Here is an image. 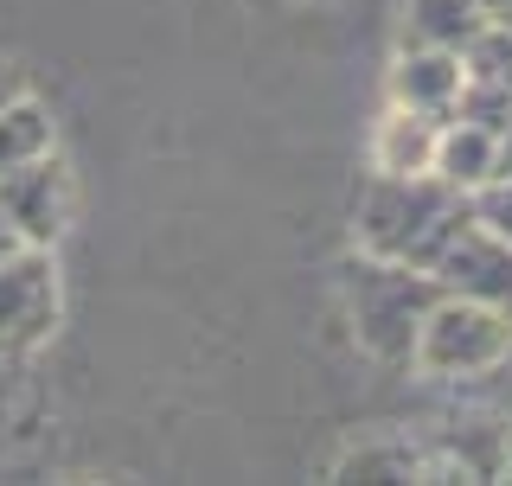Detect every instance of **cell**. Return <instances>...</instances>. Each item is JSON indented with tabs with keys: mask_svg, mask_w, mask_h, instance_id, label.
<instances>
[{
	"mask_svg": "<svg viewBox=\"0 0 512 486\" xmlns=\"http://www.w3.org/2000/svg\"><path fill=\"white\" fill-rule=\"evenodd\" d=\"M468 205H474L468 192H455L448 180H436V173H410V180L378 173V180L365 186V199H359L352 237H359L365 256L436 269L442 243H448V231H455L461 218H468Z\"/></svg>",
	"mask_w": 512,
	"mask_h": 486,
	"instance_id": "cell-1",
	"label": "cell"
},
{
	"mask_svg": "<svg viewBox=\"0 0 512 486\" xmlns=\"http://www.w3.org/2000/svg\"><path fill=\"white\" fill-rule=\"evenodd\" d=\"M340 295L352 314V333L378 365H416V333H423L429 307L442 301V282L429 269L384 263V256H346Z\"/></svg>",
	"mask_w": 512,
	"mask_h": 486,
	"instance_id": "cell-2",
	"label": "cell"
},
{
	"mask_svg": "<svg viewBox=\"0 0 512 486\" xmlns=\"http://www.w3.org/2000/svg\"><path fill=\"white\" fill-rule=\"evenodd\" d=\"M506 359H512V314L442 288V301L429 307L423 333H416V371H429V378H480V371Z\"/></svg>",
	"mask_w": 512,
	"mask_h": 486,
	"instance_id": "cell-3",
	"label": "cell"
},
{
	"mask_svg": "<svg viewBox=\"0 0 512 486\" xmlns=\"http://www.w3.org/2000/svg\"><path fill=\"white\" fill-rule=\"evenodd\" d=\"M71 205H77V186H71V167L58 160V148H45V154L0 173V218L13 224L20 243L52 250L71 231Z\"/></svg>",
	"mask_w": 512,
	"mask_h": 486,
	"instance_id": "cell-4",
	"label": "cell"
},
{
	"mask_svg": "<svg viewBox=\"0 0 512 486\" xmlns=\"http://www.w3.org/2000/svg\"><path fill=\"white\" fill-rule=\"evenodd\" d=\"M58 327V263L39 243L0 256V352H32Z\"/></svg>",
	"mask_w": 512,
	"mask_h": 486,
	"instance_id": "cell-5",
	"label": "cell"
},
{
	"mask_svg": "<svg viewBox=\"0 0 512 486\" xmlns=\"http://www.w3.org/2000/svg\"><path fill=\"white\" fill-rule=\"evenodd\" d=\"M429 275H436L448 295H474V301L512 314V237H500L474 205H468V218L448 231V243H442V256H436Z\"/></svg>",
	"mask_w": 512,
	"mask_h": 486,
	"instance_id": "cell-6",
	"label": "cell"
},
{
	"mask_svg": "<svg viewBox=\"0 0 512 486\" xmlns=\"http://www.w3.org/2000/svg\"><path fill=\"white\" fill-rule=\"evenodd\" d=\"M461 90H468V64L448 45H404L391 64V103L416 109L429 122H448L461 109Z\"/></svg>",
	"mask_w": 512,
	"mask_h": 486,
	"instance_id": "cell-7",
	"label": "cell"
},
{
	"mask_svg": "<svg viewBox=\"0 0 512 486\" xmlns=\"http://www.w3.org/2000/svg\"><path fill=\"white\" fill-rule=\"evenodd\" d=\"M436 180H448L455 192H474L500 180V135L487 122H468V116H448L442 135H436Z\"/></svg>",
	"mask_w": 512,
	"mask_h": 486,
	"instance_id": "cell-8",
	"label": "cell"
},
{
	"mask_svg": "<svg viewBox=\"0 0 512 486\" xmlns=\"http://www.w3.org/2000/svg\"><path fill=\"white\" fill-rule=\"evenodd\" d=\"M429 461H436V480H500L506 474V429L487 423V416H468V423H448L436 442H423Z\"/></svg>",
	"mask_w": 512,
	"mask_h": 486,
	"instance_id": "cell-9",
	"label": "cell"
},
{
	"mask_svg": "<svg viewBox=\"0 0 512 486\" xmlns=\"http://www.w3.org/2000/svg\"><path fill=\"white\" fill-rule=\"evenodd\" d=\"M436 135L442 122L416 116V109H384L378 135H372V167L378 173H397V180H410V173H436Z\"/></svg>",
	"mask_w": 512,
	"mask_h": 486,
	"instance_id": "cell-10",
	"label": "cell"
},
{
	"mask_svg": "<svg viewBox=\"0 0 512 486\" xmlns=\"http://www.w3.org/2000/svg\"><path fill=\"white\" fill-rule=\"evenodd\" d=\"M487 26L480 0H404V45H448V52H468Z\"/></svg>",
	"mask_w": 512,
	"mask_h": 486,
	"instance_id": "cell-11",
	"label": "cell"
},
{
	"mask_svg": "<svg viewBox=\"0 0 512 486\" xmlns=\"http://www.w3.org/2000/svg\"><path fill=\"white\" fill-rule=\"evenodd\" d=\"M333 480H436V461L410 435H378V442H359L352 455H340Z\"/></svg>",
	"mask_w": 512,
	"mask_h": 486,
	"instance_id": "cell-12",
	"label": "cell"
},
{
	"mask_svg": "<svg viewBox=\"0 0 512 486\" xmlns=\"http://www.w3.org/2000/svg\"><path fill=\"white\" fill-rule=\"evenodd\" d=\"M52 148V116H45L32 96H13V103H0V173L20 167V160L45 154Z\"/></svg>",
	"mask_w": 512,
	"mask_h": 486,
	"instance_id": "cell-13",
	"label": "cell"
},
{
	"mask_svg": "<svg viewBox=\"0 0 512 486\" xmlns=\"http://www.w3.org/2000/svg\"><path fill=\"white\" fill-rule=\"evenodd\" d=\"M474 212L487 218L500 237H512V180H493V186H480V192H474Z\"/></svg>",
	"mask_w": 512,
	"mask_h": 486,
	"instance_id": "cell-14",
	"label": "cell"
},
{
	"mask_svg": "<svg viewBox=\"0 0 512 486\" xmlns=\"http://www.w3.org/2000/svg\"><path fill=\"white\" fill-rule=\"evenodd\" d=\"M13 96H26V84H20V71L0 58V103H13Z\"/></svg>",
	"mask_w": 512,
	"mask_h": 486,
	"instance_id": "cell-15",
	"label": "cell"
},
{
	"mask_svg": "<svg viewBox=\"0 0 512 486\" xmlns=\"http://www.w3.org/2000/svg\"><path fill=\"white\" fill-rule=\"evenodd\" d=\"M480 7H487V20H506L512 26V0H480Z\"/></svg>",
	"mask_w": 512,
	"mask_h": 486,
	"instance_id": "cell-16",
	"label": "cell"
},
{
	"mask_svg": "<svg viewBox=\"0 0 512 486\" xmlns=\"http://www.w3.org/2000/svg\"><path fill=\"white\" fill-rule=\"evenodd\" d=\"M13 250H20V237H13V224L0 218V256H13Z\"/></svg>",
	"mask_w": 512,
	"mask_h": 486,
	"instance_id": "cell-17",
	"label": "cell"
},
{
	"mask_svg": "<svg viewBox=\"0 0 512 486\" xmlns=\"http://www.w3.org/2000/svg\"><path fill=\"white\" fill-rule=\"evenodd\" d=\"M506 474H512V429H506Z\"/></svg>",
	"mask_w": 512,
	"mask_h": 486,
	"instance_id": "cell-18",
	"label": "cell"
}]
</instances>
